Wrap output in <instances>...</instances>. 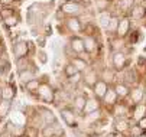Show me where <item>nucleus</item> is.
<instances>
[{"label":"nucleus","mask_w":146,"mask_h":137,"mask_svg":"<svg viewBox=\"0 0 146 137\" xmlns=\"http://www.w3.org/2000/svg\"><path fill=\"white\" fill-rule=\"evenodd\" d=\"M16 97V88L13 85H6L3 90H2V100L5 101H12Z\"/></svg>","instance_id":"14"},{"label":"nucleus","mask_w":146,"mask_h":137,"mask_svg":"<svg viewBox=\"0 0 146 137\" xmlns=\"http://www.w3.org/2000/svg\"><path fill=\"white\" fill-rule=\"evenodd\" d=\"M119 7L123 12H129L133 7V0H119Z\"/></svg>","instance_id":"29"},{"label":"nucleus","mask_w":146,"mask_h":137,"mask_svg":"<svg viewBox=\"0 0 146 137\" xmlns=\"http://www.w3.org/2000/svg\"><path fill=\"white\" fill-rule=\"evenodd\" d=\"M145 131L136 124V126H132V128H130V134H132V137H140L142 134H143Z\"/></svg>","instance_id":"37"},{"label":"nucleus","mask_w":146,"mask_h":137,"mask_svg":"<svg viewBox=\"0 0 146 137\" xmlns=\"http://www.w3.org/2000/svg\"><path fill=\"white\" fill-rule=\"evenodd\" d=\"M39 85H40L39 80H32V81H29V82L25 85V88H26V91H28V92H31V94H35V92L38 91Z\"/></svg>","instance_id":"26"},{"label":"nucleus","mask_w":146,"mask_h":137,"mask_svg":"<svg viewBox=\"0 0 146 137\" xmlns=\"http://www.w3.org/2000/svg\"><path fill=\"white\" fill-rule=\"evenodd\" d=\"M10 71V62L6 59V58H2L0 59V75L2 76H6Z\"/></svg>","instance_id":"23"},{"label":"nucleus","mask_w":146,"mask_h":137,"mask_svg":"<svg viewBox=\"0 0 146 137\" xmlns=\"http://www.w3.org/2000/svg\"><path fill=\"white\" fill-rule=\"evenodd\" d=\"M70 62H71V64L74 65V68H75L78 72H81V74H84V72L88 69V62H87L82 56H74V58H71Z\"/></svg>","instance_id":"9"},{"label":"nucleus","mask_w":146,"mask_h":137,"mask_svg":"<svg viewBox=\"0 0 146 137\" xmlns=\"http://www.w3.org/2000/svg\"><path fill=\"white\" fill-rule=\"evenodd\" d=\"M98 107H100V103H98V100L96 98V97H94V98H87L86 107H84V113H86V114L94 113V111L98 110Z\"/></svg>","instance_id":"15"},{"label":"nucleus","mask_w":146,"mask_h":137,"mask_svg":"<svg viewBox=\"0 0 146 137\" xmlns=\"http://www.w3.org/2000/svg\"><path fill=\"white\" fill-rule=\"evenodd\" d=\"M137 126H139L143 131H146V115H145V117H142V119L137 121Z\"/></svg>","instance_id":"42"},{"label":"nucleus","mask_w":146,"mask_h":137,"mask_svg":"<svg viewBox=\"0 0 146 137\" xmlns=\"http://www.w3.org/2000/svg\"><path fill=\"white\" fill-rule=\"evenodd\" d=\"M36 95H38V98L44 103H52L55 100V91L46 82H40V85L36 91Z\"/></svg>","instance_id":"2"},{"label":"nucleus","mask_w":146,"mask_h":137,"mask_svg":"<svg viewBox=\"0 0 146 137\" xmlns=\"http://www.w3.org/2000/svg\"><path fill=\"white\" fill-rule=\"evenodd\" d=\"M117 26H119V19L111 16L110 22H109V26H107V32H116L117 30Z\"/></svg>","instance_id":"33"},{"label":"nucleus","mask_w":146,"mask_h":137,"mask_svg":"<svg viewBox=\"0 0 146 137\" xmlns=\"http://www.w3.org/2000/svg\"><path fill=\"white\" fill-rule=\"evenodd\" d=\"M117 36L119 38H124L129 32H130V20L127 17H123L121 20H119V26H117Z\"/></svg>","instance_id":"10"},{"label":"nucleus","mask_w":146,"mask_h":137,"mask_svg":"<svg viewBox=\"0 0 146 137\" xmlns=\"http://www.w3.org/2000/svg\"><path fill=\"white\" fill-rule=\"evenodd\" d=\"M82 81H84L87 85H90V87H93L97 81H98V75H97V71H94V69H87L86 71V74L82 75Z\"/></svg>","instance_id":"12"},{"label":"nucleus","mask_w":146,"mask_h":137,"mask_svg":"<svg viewBox=\"0 0 146 137\" xmlns=\"http://www.w3.org/2000/svg\"><path fill=\"white\" fill-rule=\"evenodd\" d=\"M145 114H146V110L143 108V105H139L137 104V107H136V111H135V119L139 121L142 117H145Z\"/></svg>","instance_id":"36"},{"label":"nucleus","mask_w":146,"mask_h":137,"mask_svg":"<svg viewBox=\"0 0 146 137\" xmlns=\"http://www.w3.org/2000/svg\"><path fill=\"white\" fill-rule=\"evenodd\" d=\"M111 62H113V68L120 71V69H124V67L127 65V58L123 52H114L113 56H111Z\"/></svg>","instance_id":"5"},{"label":"nucleus","mask_w":146,"mask_h":137,"mask_svg":"<svg viewBox=\"0 0 146 137\" xmlns=\"http://www.w3.org/2000/svg\"><path fill=\"white\" fill-rule=\"evenodd\" d=\"M38 59L42 62V64H46V61H48V58H46V53L44 52V51H39L38 52Z\"/></svg>","instance_id":"41"},{"label":"nucleus","mask_w":146,"mask_h":137,"mask_svg":"<svg viewBox=\"0 0 146 137\" xmlns=\"http://www.w3.org/2000/svg\"><path fill=\"white\" fill-rule=\"evenodd\" d=\"M117 98H119V97H117L114 88H109V91L106 92V95H104L103 101L106 104H110V105H116L117 104Z\"/></svg>","instance_id":"16"},{"label":"nucleus","mask_w":146,"mask_h":137,"mask_svg":"<svg viewBox=\"0 0 146 137\" xmlns=\"http://www.w3.org/2000/svg\"><path fill=\"white\" fill-rule=\"evenodd\" d=\"M56 133H59L56 124H46L44 127V130H42V136L44 137H55Z\"/></svg>","instance_id":"19"},{"label":"nucleus","mask_w":146,"mask_h":137,"mask_svg":"<svg viewBox=\"0 0 146 137\" xmlns=\"http://www.w3.org/2000/svg\"><path fill=\"white\" fill-rule=\"evenodd\" d=\"M114 91H116L117 97H120V98H124V97H127L129 92H130V90H129V87H127L126 84H117V85L114 87Z\"/></svg>","instance_id":"21"},{"label":"nucleus","mask_w":146,"mask_h":137,"mask_svg":"<svg viewBox=\"0 0 146 137\" xmlns=\"http://www.w3.org/2000/svg\"><path fill=\"white\" fill-rule=\"evenodd\" d=\"M91 88H93V92H94V95H96V98H97V100H98V98H100V100H103V98H104V95H106V92L109 91V88H110V87L107 85V82H106V81L98 80V81L91 87Z\"/></svg>","instance_id":"6"},{"label":"nucleus","mask_w":146,"mask_h":137,"mask_svg":"<svg viewBox=\"0 0 146 137\" xmlns=\"http://www.w3.org/2000/svg\"><path fill=\"white\" fill-rule=\"evenodd\" d=\"M84 49L87 53H93L97 49V39L93 36H84Z\"/></svg>","instance_id":"13"},{"label":"nucleus","mask_w":146,"mask_h":137,"mask_svg":"<svg viewBox=\"0 0 146 137\" xmlns=\"http://www.w3.org/2000/svg\"><path fill=\"white\" fill-rule=\"evenodd\" d=\"M39 111L42 113L40 115H42V119H44L45 124H51V123H55V115H54V113H52V111H49L48 108H40Z\"/></svg>","instance_id":"20"},{"label":"nucleus","mask_w":146,"mask_h":137,"mask_svg":"<svg viewBox=\"0 0 146 137\" xmlns=\"http://www.w3.org/2000/svg\"><path fill=\"white\" fill-rule=\"evenodd\" d=\"M64 23H65V28L71 33H81L82 32V22L80 20V17H67Z\"/></svg>","instance_id":"4"},{"label":"nucleus","mask_w":146,"mask_h":137,"mask_svg":"<svg viewBox=\"0 0 146 137\" xmlns=\"http://www.w3.org/2000/svg\"><path fill=\"white\" fill-rule=\"evenodd\" d=\"M25 134H26L28 137H38V130H36L35 127H28L26 131H25Z\"/></svg>","instance_id":"40"},{"label":"nucleus","mask_w":146,"mask_h":137,"mask_svg":"<svg viewBox=\"0 0 146 137\" xmlns=\"http://www.w3.org/2000/svg\"><path fill=\"white\" fill-rule=\"evenodd\" d=\"M110 19H111V16H110V13H109V12H101V14H100V22H101V26H104V28L107 29Z\"/></svg>","instance_id":"31"},{"label":"nucleus","mask_w":146,"mask_h":137,"mask_svg":"<svg viewBox=\"0 0 146 137\" xmlns=\"http://www.w3.org/2000/svg\"><path fill=\"white\" fill-rule=\"evenodd\" d=\"M68 80H70V82H71V84H78V82L82 80V74H81V72H77L75 75L70 76Z\"/></svg>","instance_id":"39"},{"label":"nucleus","mask_w":146,"mask_h":137,"mask_svg":"<svg viewBox=\"0 0 146 137\" xmlns=\"http://www.w3.org/2000/svg\"><path fill=\"white\" fill-rule=\"evenodd\" d=\"M2 56H3V53H2V49H0V59H2Z\"/></svg>","instance_id":"47"},{"label":"nucleus","mask_w":146,"mask_h":137,"mask_svg":"<svg viewBox=\"0 0 146 137\" xmlns=\"http://www.w3.org/2000/svg\"><path fill=\"white\" fill-rule=\"evenodd\" d=\"M106 137H116V136H114V133H111V134H107Z\"/></svg>","instance_id":"46"},{"label":"nucleus","mask_w":146,"mask_h":137,"mask_svg":"<svg viewBox=\"0 0 146 137\" xmlns=\"http://www.w3.org/2000/svg\"><path fill=\"white\" fill-rule=\"evenodd\" d=\"M9 111H10V101H5V100H2V101H0V117L7 115Z\"/></svg>","instance_id":"27"},{"label":"nucleus","mask_w":146,"mask_h":137,"mask_svg":"<svg viewBox=\"0 0 146 137\" xmlns=\"http://www.w3.org/2000/svg\"><path fill=\"white\" fill-rule=\"evenodd\" d=\"M114 136H116V137H124L121 133H114Z\"/></svg>","instance_id":"45"},{"label":"nucleus","mask_w":146,"mask_h":137,"mask_svg":"<svg viewBox=\"0 0 146 137\" xmlns=\"http://www.w3.org/2000/svg\"><path fill=\"white\" fill-rule=\"evenodd\" d=\"M13 14H15V9H12V7H3L2 10H0V16H2L3 20H5L6 17L13 16Z\"/></svg>","instance_id":"35"},{"label":"nucleus","mask_w":146,"mask_h":137,"mask_svg":"<svg viewBox=\"0 0 146 137\" xmlns=\"http://www.w3.org/2000/svg\"><path fill=\"white\" fill-rule=\"evenodd\" d=\"M59 10L64 13L67 17H80V14H82L86 12V6L80 3V2H74V0H67L61 5Z\"/></svg>","instance_id":"1"},{"label":"nucleus","mask_w":146,"mask_h":137,"mask_svg":"<svg viewBox=\"0 0 146 137\" xmlns=\"http://www.w3.org/2000/svg\"><path fill=\"white\" fill-rule=\"evenodd\" d=\"M13 2H15V0H0V3H2L3 6H6V7H9L10 5H13Z\"/></svg>","instance_id":"44"},{"label":"nucleus","mask_w":146,"mask_h":137,"mask_svg":"<svg viewBox=\"0 0 146 137\" xmlns=\"http://www.w3.org/2000/svg\"><path fill=\"white\" fill-rule=\"evenodd\" d=\"M82 32L86 36H93V38H96V33H98L97 28L93 23H87L86 26H82Z\"/></svg>","instance_id":"24"},{"label":"nucleus","mask_w":146,"mask_h":137,"mask_svg":"<svg viewBox=\"0 0 146 137\" xmlns=\"http://www.w3.org/2000/svg\"><path fill=\"white\" fill-rule=\"evenodd\" d=\"M86 101H87V97H84V95H77L75 98H74V101H72L74 108H75L77 111H84Z\"/></svg>","instance_id":"17"},{"label":"nucleus","mask_w":146,"mask_h":137,"mask_svg":"<svg viewBox=\"0 0 146 137\" xmlns=\"http://www.w3.org/2000/svg\"><path fill=\"white\" fill-rule=\"evenodd\" d=\"M3 23H5V26H7V28H13V26H16V25L19 23V17H17L16 14L9 16V17H6L5 20H3Z\"/></svg>","instance_id":"30"},{"label":"nucleus","mask_w":146,"mask_h":137,"mask_svg":"<svg viewBox=\"0 0 146 137\" xmlns=\"http://www.w3.org/2000/svg\"><path fill=\"white\" fill-rule=\"evenodd\" d=\"M0 6H2V3H0Z\"/></svg>","instance_id":"48"},{"label":"nucleus","mask_w":146,"mask_h":137,"mask_svg":"<svg viewBox=\"0 0 146 137\" xmlns=\"http://www.w3.org/2000/svg\"><path fill=\"white\" fill-rule=\"evenodd\" d=\"M13 52H15L16 59L28 56V55H29V42H25V41L16 42L15 46H13Z\"/></svg>","instance_id":"8"},{"label":"nucleus","mask_w":146,"mask_h":137,"mask_svg":"<svg viewBox=\"0 0 146 137\" xmlns=\"http://www.w3.org/2000/svg\"><path fill=\"white\" fill-rule=\"evenodd\" d=\"M68 45H70V48L74 51V53L77 56L86 52V49H84V39L80 38V36H72L70 39V43Z\"/></svg>","instance_id":"7"},{"label":"nucleus","mask_w":146,"mask_h":137,"mask_svg":"<svg viewBox=\"0 0 146 137\" xmlns=\"http://www.w3.org/2000/svg\"><path fill=\"white\" fill-rule=\"evenodd\" d=\"M78 71L74 68V65L71 64V62H68L65 67H64V74H65V76L67 78H70V76H72V75H75Z\"/></svg>","instance_id":"32"},{"label":"nucleus","mask_w":146,"mask_h":137,"mask_svg":"<svg viewBox=\"0 0 146 137\" xmlns=\"http://www.w3.org/2000/svg\"><path fill=\"white\" fill-rule=\"evenodd\" d=\"M45 42H46V36H45V35L40 36V38H38V45H39V46H45Z\"/></svg>","instance_id":"43"},{"label":"nucleus","mask_w":146,"mask_h":137,"mask_svg":"<svg viewBox=\"0 0 146 137\" xmlns=\"http://www.w3.org/2000/svg\"><path fill=\"white\" fill-rule=\"evenodd\" d=\"M129 95H130V98H132V101H133L135 104H139V103L143 100L145 91L140 90V88H135V90H132V91L129 92Z\"/></svg>","instance_id":"18"},{"label":"nucleus","mask_w":146,"mask_h":137,"mask_svg":"<svg viewBox=\"0 0 146 137\" xmlns=\"http://www.w3.org/2000/svg\"><path fill=\"white\" fill-rule=\"evenodd\" d=\"M145 14V9L140 6H136L135 9H132V17L133 19H142Z\"/></svg>","instance_id":"34"},{"label":"nucleus","mask_w":146,"mask_h":137,"mask_svg":"<svg viewBox=\"0 0 146 137\" xmlns=\"http://www.w3.org/2000/svg\"><path fill=\"white\" fill-rule=\"evenodd\" d=\"M94 3H96L97 10H100V12H106V10L109 9L110 0H94Z\"/></svg>","instance_id":"28"},{"label":"nucleus","mask_w":146,"mask_h":137,"mask_svg":"<svg viewBox=\"0 0 146 137\" xmlns=\"http://www.w3.org/2000/svg\"><path fill=\"white\" fill-rule=\"evenodd\" d=\"M114 128L117 133H123V131H126L129 128V123L127 120H124V119H120V120H116L114 123Z\"/></svg>","instance_id":"22"},{"label":"nucleus","mask_w":146,"mask_h":137,"mask_svg":"<svg viewBox=\"0 0 146 137\" xmlns=\"http://www.w3.org/2000/svg\"><path fill=\"white\" fill-rule=\"evenodd\" d=\"M29 58L25 56V58H19V59H16V65H17V69L19 71H23V69H28V68H32L29 67Z\"/></svg>","instance_id":"25"},{"label":"nucleus","mask_w":146,"mask_h":137,"mask_svg":"<svg viewBox=\"0 0 146 137\" xmlns=\"http://www.w3.org/2000/svg\"><path fill=\"white\" fill-rule=\"evenodd\" d=\"M88 137H90V136H88Z\"/></svg>","instance_id":"49"},{"label":"nucleus","mask_w":146,"mask_h":137,"mask_svg":"<svg viewBox=\"0 0 146 137\" xmlns=\"http://www.w3.org/2000/svg\"><path fill=\"white\" fill-rule=\"evenodd\" d=\"M61 117L68 127H77V117L74 114V110H71L70 107H64L61 110Z\"/></svg>","instance_id":"3"},{"label":"nucleus","mask_w":146,"mask_h":137,"mask_svg":"<svg viewBox=\"0 0 146 137\" xmlns=\"http://www.w3.org/2000/svg\"><path fill=\"white\" fill-rule=\"evenodd\" d=\"M19 80L22 82H25V84H28L32 80H36V74H35L33 67L28 68V69H23V71H19Z\"/></svg>","instance_id":"11"},{"label":"nucleus","mask_w":146,"mask_h":137,"mask_svg":"<svg viewBox=\"0 0 146 137\" xmlns=\"http://www.w3.org/2000/svg\"><path fill=\"white\" fill-rule=\"evenodd\" d=\"M103 81H106V82H110L111 80H113V72L111 71H109L107 68L106 69H103V78H101Z\"/></svg>","instance_id":"38"}]
</instances>
